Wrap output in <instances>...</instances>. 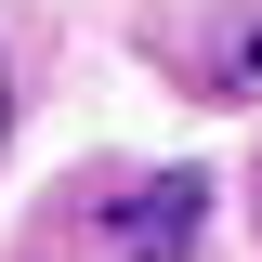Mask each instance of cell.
Instances as JSON below:
<instances>
[{
	"label": "cell",
	"mask_w": 262,
	"mask_h": 262,
	"mask_svg": "<svg viewBox=\"0 0 262 262\" xmlns=\"http://www.w3.org/2000/svg\"><path fill=\"white\" fill-rule=\"evenodd\" d=\"M196 223H210V170H158V184H118L105 249H118V262H184Z\"/></svg>",
	"instance_id": "1"
},
{
	"label": "cell",
	"mask_w": 262,
	"mask_h": 262,
	"mask_svg": "<svg viewBox=\"0 0 262 262\" xmlns=\"http://www.w3.org/2000/svg\"><path fill=\"white\" fill-rule=\"evenodd\" d=\"M0 131H13V79H0Z\"/></svg>",
	"instance_id": "2"
}]
</instances>
